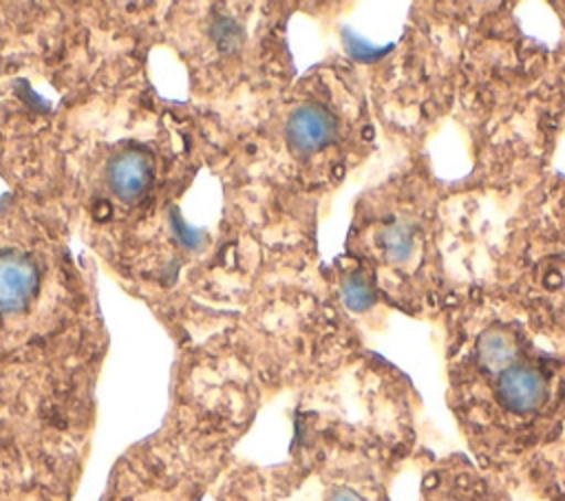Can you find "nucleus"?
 I'll use <instances>...</instances> for the list:
<instances>
[{"label": "nucleus", "instance_id": "6", "mask_svg": "<svg viewBox=\"0 0 565 501\" xmlns=\"http://www.w3.org/2000/svg\"><path fill=\"white\" fill-rule=\"evenodd\" d=\"M380 238L388 260H406L413 252V227L408 223H393L384 227Z\"/></svg>", "mask_w": 565, "mask_h": 501}, {"label": "nucleus", "instance_id": "9", "mask_svg": "<svg viewBox=\"0 0 565 501\" xmlns=\"http://www.w3.org/2000/svg\"><path fill=\"white\" fill-rule=\"evenodd\" d=\"M344 40H347V49L349 53L355 57V60H362V62H369V60H375V57H382L386 51H380V49H373L371 44L366 42H360L351 31H344Z\"/></svg>", "mask_w": 565, "mask_h": 501}, {"label": "nucleus", "instance_id": "8", "mask_svg": "<svg viewBox=\"0 0 565 501\" xmlns=\"http://www.w3.org/2000/svg\"><path fill=\"white\" fill-rule=\"evenodd\" d=\"M172 230H174V236L181 245L190 247V249H196L203 241V232L201 230H194L190 225H185L177 212H172Z\"/></svg>", "mask_w": 565, "mask_h": 501}, {"label": "nucleus", "instance_id": "5", "mask_svg": "<svg viewBox=\"0 0 565 501\" xmlns=\"http://www.w3.org/2000/svg\"><path fill=\"white\" fill-rule=\"evenodd\" d=\"M428 501H494V497L479 490L468 479H455V483H441V479H433Z\"/></svg>", "mask_w": 565, "mask_h": 501}, {"label": "nucleus", "instance_id": "1", "mask_svg": "<svg viewBox=\"0 0 565 501\" xmlns=\"http://www.w3.org/2000/svg\"><path fill=\"white\" fill-rule=\"evenodd\" d=\"M477 375L488 384V402L503 417L521 424L543 419L550 408H558L563 402L558 397V377L545 364L523 360L519 344L510 364L497 373Z\"/></svg>", "mask_w": 565, "mask_h": 501}, {"label": "nucleus", "instance_id": "7", "mask_svg": "<svg viewBox=\"0 0 565 501\" xmlns=\"http://www.w3.org/2000/svg\"><path fill=\"white\" fill-rule=\"evenodd\" d=\"M342 298L344 305L353 311H364L373 305V289L362 276H349L344 287H342Z\"/></svg>", "mask_w": 565, "mask_h": 501}, {"label": "nucleus", "instance_id": "2", "mask_svg": "<svg viewBox=\"0 0 565 501\" xmlns=\"http://www.w3.org/2000/svg\"><path fill=\"white\" fill-rule=\"evenodd\" d=\"M40 285L38 265L20 252H0V313H18L29 307Z\"/></svg>", "mask_w": 565, "mask_h": 501}, {"label": "nucleus", "instance_id": "4", "mask_svg": "<svg viewBox=\"0 0 565 501\" xmlns=\"http://www.w3.org/2000/svg\"><path fill=\"white\" fill-rule=\"evenodd\" d=\"M106 179H108L110 190L121 201L135 203V201L143 199L152 185V179H154L152 161L148 154L137 152V150L121 152L110 159V163L106 168Z\"/></svg>", "mask_w": 565, "mask_h": 501}, {"label": "nucleus", "instance_id": "3", "mask_svg": "<svg viewBox=\"0 0 565 501\" xmlns=\"http://www.w3.org/2000/svg\"><path fill=\"white\" fill-rule=\"evenodd\" d=\"M285 135L296 154H313L333 139L335 119L320 104H302L289 115Z\"/></svg>", "mask_w": 565, "mask_h": 501}]
</instances>
